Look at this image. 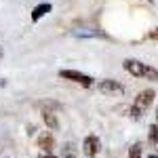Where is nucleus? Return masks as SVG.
<instances>
[{
  "instance_id": "1",
  "label": "nucleus",
  "mask_w": 158,
  "mask_h": 158,
  "mask_svg": "<svg viewBox=\"0 0 158 158\" xmlns=\"http://www.w3.org/2000/svg\"><path fill=\"white\" fill-rule=\"evenodd\" d=\"M122 68L131 76H137V78H148V80H154L158 82V70L148 65V63H141L139 59H124L122 61Z\"/></svg>"
},
{
  "instance_id": "2",
  "label": "nucleus",
  "mask_w": 158,
  "mask_h": 158,
  "mask_svg": "<svg viewBox=\"0 0 158 158\" xmlns=\"http://www.w3.org/2000/svg\"><path fill=\"white\" fill-rule=\"evenodd\" d=\"M59 78H63V80H72V82H78V85H82V86H93V85H95V80H93L89 74L76 72V70H61Z\"/></svg>"
},
{
  "instance_id": "3",
  "label": "nucleus",
  "mask_w": 158,
  "mask_h": 158,
  "mask_svg": "<svg viewBox=\"0 0 158 158\" xmlns=\"http://www.w3.org/2000/svg\"><path fill=\"white\" fill-rule=\"evenodd\" d=\"M154 97H156V93L152 91V89H146V91H141L137 97H135V101H133V108L135 110H139L141 114L146 112L152 103H154Z\"/></svg>"
},
{
  "instance_id": "4",
  "label": "nucleus",
  "mask_w": 158,
  "mask_h": 158,
  "mask_svg": "<svg viewBox=\"0 0 158 158\" xmlns=\"http://www.w3.org/2000/svg\"><path fill=\"white\" fill-rule=\"evenodd\" d=\"M99 150H101V143H99L97 135H89V137H85V141H82V152H85V156L95 158L99 154Z\"/></svg>"
},
{
  "instance_id": "5",
  "label": "nucleus",
  "mask_w": 158,
  "mask_h": 158,
  "mask_svg": "<svg viewBox=\"0 0 158 158\" xmlns=\"http://www.w3.org/2000/svg\"><path fill=\"white\" fill-rule=\"evenodd\" d=\"M97 89L101 91V93H108V95L122 93V85H120V82H116V80H110V78H106V80H99V82H97Z\"/></svg>"
},
{
  "instance_id": "6",
  "label": "nucleus",
  "mask_w": 158,
  "mask_h": 158,
  "mask_svg": "<svg viewBox=\"0 0 158 158\" xmlns=\"http://www.w3.org/2000/svg\"><path fill=\"white\" fill-rule=\"evenodd\" d=\"M53 146H55V139H53V135H51V133H42L40 137H38V148H40L42 152L51 154Z\"/></svg>"
},
{
  "instance_id": "7",
  "label": "nucleus",
  "mask_w": 158,
  "mask_h": 158,
  "mask_svg": "<svg viewBox=\"0 0 158 158\" xmlns=\"http://www.w3.org/2000/svg\"><path fill=\"white\" fill-rule=\"evenodd\" d=\"M42 120H44V124L49 127L51 131H57V129H59V120H57L55 112H51V110H44V112H42Z\"/></svg>"
},
{
  "instance_id": "8",
  "label": "nucleus",
  "mask_w": 158,
  "mask_h": 158,
  "mask_svg": "<svg viewBox=\"0 0 158 158\" xmlns=\"http://www.w3.org/2000/svg\"><path fill=\"white\" fill-rule=\"evenodd\" d=\"M51 6L49 2H40L38 6H34V11H32V21H38V19H42L47 13H51Z\"/></svg>"
},
{
  "instance_id": "9",
  "label": "nucleus",
  "mask_w": 158,
  "mask_h": 158,
  "mask_svg": "<svg viewBox=\"0 0 158 158\" xmlns=\"http://www.w3.org/2000/svg\"><path fill=\"white\" fill-rule=\"evenodd\" d=\"M148 139H150L152 143H158V122L148 129Z\"/></svg>"
},
{
  "instance_id": "10",
  "label": "nucleus",
  "mask_w": 158,
  "mask_h": 158,
  "mask_svg": "<svg viewBox=\"0 0 158 158\" xmlns=\"http://www.w3.org/2000/svg\"><path fill=\"white\" fill-rule=\"evenodd\" d=\"M129 158H141V148L133 146L131 150H129Z\"/></svg>"
},
{
  "instance_id": "11",
  "label": "nucleus",
  "mask_w": 158,
  "mask_h": 158,
  "mask_svg": "<svg viewBox=\"0 0 158 158\" xmlns=\"http://www.w3.org/2000/svg\"><path fill=\"white\" fill-rule=\"evenodd\" d=\"M148 38H150V40H156V42H158V27H154L152 32H148Z\"/></svg>"
},
{
  "instance_id": "12",
  "label": "nucleus",
  "mask_w": 158,
  "mask_h": 158,
  "mask_svg": "<svg viewBox=\"0 0 158 158\" xmlns=\"http://www.w3.org/2000/svg\"><path fill=\"white\" fill-rule=\"evenodd\" d=\"M40 158H57V156H53V154H42Z\"/></svg>"
},
{
  "instance_id": "13",
  "label": "nucleus",
  "mask_w": 158,
  "mask_h": 158,
  "mask_svg": "<svg viewBox=\"0 0 158 158\" xmlns=\"http://www.w3.org/2000/svg\"><path fill=\"white\" fill-rule=\"evenodd\" d=\"M4 85H6V82H4V80H0V86H4Z\"/></svg>"
},
{
  "instance_id": "14",
  "label": "nucleus",
  "mask_w": 158,
  "mask_h": 158,
  "mask_svg": "<svg viewBox=\"0 0 158 158\" xmlns=\"http://www.w3.org/2000/svg\"><path fill=\"white\" fill-rule=\"evenodd\" d=\"M156 122H158V110H156Z\"/></svg>"
},
{
  "instance_id": "15",
  "label": "nucleus",
  "mask_w": 158,
  "mask_h": 158,
  "mask_svg": "<svg viewBox=\"0 0 158 158\" xmlns=\"http://www.w3.org/2000/svg\"><path fill=\"white\" fill-rule=\"evenodd\" d=\"M0 57H2V49H0Z\"/></svg>"
},
{
  "instance_id": "16",
  "label": "nucleus",
  "mask_w": 158,
  "mask_h": 158,
  "mask_svg": "<svg viewBox=\"0 0 158 158\" xmlns=\"http://www.w3.org/2000/svg\"><path fill=\"white\" fill-rule=\"evenodd\" d=\"M150 158H158V156H150Z\"/></svg>"
},
{
  "instance_id": "17",
  "label": "nucleus",
  "mask_w": 158,
  "mask_h": 158,
  "mask_svg": "<svg viewBox=\"0 0 158 158\" xmlns=\"http://www.w3.org/2000/svg\"><path fill=\"white\" fill-rule=\"evenodd\" d=\"M148 2H152V0H148Z\"/></svg>"
}]
</instances>
